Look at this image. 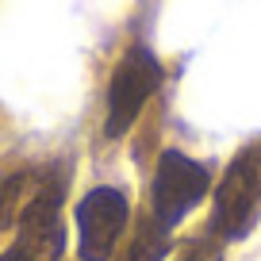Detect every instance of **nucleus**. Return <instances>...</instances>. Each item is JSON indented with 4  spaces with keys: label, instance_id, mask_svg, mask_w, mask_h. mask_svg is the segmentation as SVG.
I'll return each mask as SVG.
<instances>
[{
    "label": "nucleus",
    "instance_id": "obj_2",
    "mask_svg": "<svg viewBox=\"0 0 261 261\" xmlns=\"http://www.w3.org/2000/svg\"><path fill=\"white\" fill-rule=\"evenodd\" d=\"M162 85V65L146 46H130L119 58L112 81H108V119H104V135L119 139L135 127L139 112L146 108V100L158 92Z\"/></svg>",
    "mask_w": 261,
    "mask_h": 261
},
{
    "label": "nucleus",
    "instance_id": "obj_3",
    "mask_svg": "<svg viewBox=\"0 0 261 261\" xmlns=\"http://www.w3.org/2000/svg\"><path fill=\"white\" fill-rule=\"evenodd\" d=\"M212 188V173L207 165L192 162L180 150H165L158 158V173H154V188H150V204H154V215L150 219L158 227H177L188 212H192L200 200Z\"/></svg>",
    "mask_w": 261,
    "mask_h": 261
},
{
    "label": "nucleus",
    "instance_id": "obj_9",
    "mask_svg": "<svg viewBox=\"0 0 261 261\" xmlns=\"http://www.w3.org/2000/svg\"><path fill=\"white\" fill-rule=\"evenodd\" d=\"M0 261H35V257H31V253H27V250H23V246H19V242H16V246H8V250L0 253Z\"/></svg>",
    "mask_w": 261,
    "mask_h": 261
},
{
    "label": "nucleus",
    "instance_id": "obj_8",
    "mask_svg": "<svg viewBox=\"0 0 261 261\" xmlns=\"http://www.w3.org/2000/svg\"><path fill=\"white\" fill-rule=\"evenodd\" d=\"M185 261H223V246H219V242H207V238H200V242H188Z\"/></svg>",
    "mask_w": 261,
    "mask_h": 261
},
{
    "label": "nucleus",
    "instance_id": "obj_1",
    "mask_svg": "<svg viewBox=\"0 0 261 261\" xmlns=\"http://www.w3.org/2000/svg\"><path fill=\"white\" fill-rule=\"evenodd\" d=\"M261 207V142H250L238 150V158L227 165L212 207V230L223 238H246L257 223Z\"/></svg>",
    "mask_w": 261,
    "mask_h": 261
},
{
    "label": "nucleus",
    "instance_id": "obj_5",
    "mask_svg": "<svg viewBox=\"0 0 261 261\" xmlns=\"http://www.w3.org/2000/svg\"><path fill=\"white\" fill-rule=\"evenodd\" d=\"M58 204L62 192L58 188H42L19 215V246L31 253L35 261H58L62 253V219H58Z\"/></svg>",
    "mask_w": 261,
    "mask_h": 261
},
{
    "label": "nucleus",
    "instance_id": "obj_7",
    "mask_svg": "<svg viewBox=\"0 0 261 261\" xmlns=\"http://www.w3.org/2000/svg\"><path fill=\"white\" fill-rule=\"evenodd\" d=\"M19 185H23V177H16V173H8V177H0V230L8 227V223H12V215H16Z\"/></svg>",
    "mask_w": 261,
    "mask_h": 261
},
{
    "label": "nucleus",
    "instance_id": "obj_4",
    "mask_svg": "<svg viewBox=\"0 0 261 261\" xmlns=\"http://www.w3.org/2000/svg\"><path fill=\"white\" fill-rule=\"evenodd\" d=\"M130 219L127 196L112 185H100L85 192L77 204V253L81 261H108L115 253V242L123 238Z\"/></svg>",
    "mask_w": 261,
    "mask_h": 261
},
{
    "label": "nucleus",
    "instance_id": "obj_6",
    "mask_svg": "<svg viewBox=\"0 0 261 261\" xmlns=\"http://www.w3.org/2000/svg\"><path fill=\"white\" fill-rule=\"evenodd\" d=\"M165 253H169V230L158 227L154 219H142L115 261H165Z\"/></svg>",
    "mask_w": 261,
    "mask_h": 261
}]
</instances>
